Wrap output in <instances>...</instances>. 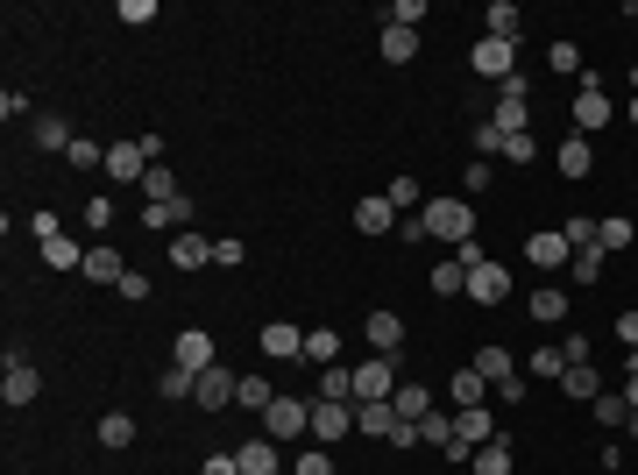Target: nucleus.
Segmentation results:
<instances>
[{"label": "nucleus", "instance_id": "f257e3e1", "mask_svg": "<svg viewBox=\"0 0 638 475\" xmlns=\"http://www.w3.org/2000/svg\"><path fill=\"white\" fill-rule=\"evenodd\" d=\"M426 242H447V249H461V242H475V213H468V199H426Z\"/></svg>", "mask_w": 638, "mask_h": 475}, {"label": "nucleus", "instance_id": "f03ea898", "mask_svg": "<svg viewBox=\"0 0 638 475\" xmlns=\"http://www.w3.org/2000/svg\"><path fill=\"white\" fill-rule=\"evenodd\" d=\"M397 355H376V362H355V405H383V398H397Z\"/></svg>", "mask_w": 638, "mask_h": 475}, {"label": "nucleus", "instance_id": "7ed1b4c3", "mask_svg": "<svg viewBox=\"0 0 638 475\" xmlns=\"http://www.w3.org/2000/svg\"><path fill=\"white\" fill-rule=\"evenodd\" d=\"M490 440H497V412H490V405H468V412H454V447H447L454 461H468L475 447H490Z\"/></svg>", "mask_w": 638, "mask_h": 475}, {"label": "nucleus", "instance_id": "20e7f679", "mask_svg": "<svg viewBox=\"0 0 638 475\" xmlns=\"http://www.w3.org/2000/svg\"><path fill=\"white\" fill-rule=\"evenodd\" d=\"M610 114H617V100L603 93V78H589V71H582V93H575V135L610 128Z\"/></svg>", "mask_w": 638, "mask_h": 475}, {"label": "nucleus", "instance_id": "39448f33", "mask_svg": "<svg viewBox=\"0 0 638 475\" xmlns=\"http://www.w3.org/2000/svg\"><path fill=\"white\" fill-rule=\"evenodd\" d=\"M0 398H8V412L36 405V398H43V369H36L29 355H8V376H0Z\"/></svg>", "mask_w": 638, "mask_h": 475}, {"label": "nucleus", "instance_id": "423d86ee", "mask_svg": "<svg viewBox=\"0 0 638 475\" xmlns=\"http://www.w3.org/2000/svg\"><path fill=\"white\" fill-rule=\"evenodd\" d=\"M263 433L284 447V440H298V433H312V398H277L270 412H263Z\"/></svg>", "mask_w": 638, "mask_h": 475}, {"label": "nucleus", "instance_id": "0eeeda50", "mask_svg": "<svg viewBox=\"0 0 638 475\" xmlns=\"http://www.w3.org/2000/svg\"><path fill=\"white\" fill-rule=\"evenodd\" d=\"M234 383H242V376H234L227 362L199 369V383H192V405H199V412H227V405H234Z\"/></svg>", "mask_w": 638, "mask_h": 475}, {"label": "nucleus", "instance_id": "6e6552de", "mask_svg": "<svg viewBox=\"0 0 638 475\" xmlns=\"http://www.w3.org/2000/svg\"><path fill=\"white\" fill-rule=\"evenodd\" d=\"M348 433H355V405L312 398V440H319V447H334V440H348Z\"/></svg>", "mask_w": 638, "mask_h": 475}, {"label": "nucleus", "instance_id": "1a4fd4ad", "mask_svg": "<svg viewBox=\"0 0 638 475\" xmlns=\"http://www.w3.org/2000/svg\"><path fill=\"white\" fill-rule=\"evenodd\" d=\"M107 178H114V185H142V178H149V149H142V135H128V142L107 149Z\"/></svg>", "mask_w": 638, "mask_h": 475}, {"label": "nucleus", "instance_id": "9d476101", "mask_svg": "<svg viewBox=\"0 0 638 475\" xmlns=\"http://www.w3.org/2000/svg\"><path fill=\"white\" fill-rule=\"evenodd\" d=\"M461 298H468V305H504V298H511V270H504V263H475Z\"/></svg>", "mask_w": 638, "mask_h": 475}, {"label": "nucleus", "instance_id": "9b49d317", "mask_svg": "<svg viewBox=\"0 0 638 475\" xmlns=\"http://www.w3.org/2000/svg\"><path fill=\"white\" fill-rule=\"evenodd\" d=\"M468 64L483 71V78H497V86H504V78H518V43H497V36H483V43L468 50Z\"/></svg>", "mask_w": 638, "mask_h": 475}, {"label": "nucleus", "instance_id": "f8f14e48", "mask_svg": "<svg viewBox=\"0 0 638 475\" xmlns=\"http://www.w3.org/2000/svg\"><path fill=\"white\" fill-rule=\"evenodd\" d=\"M525 263H532V270H561V263H575V249H568L561 227H546V234H532V242H525Z\"/></svg>", "mask_w": 638, "mask_h": 475}, {"label": "nucleus", "instance_id": "ddd939ff", "mask_svg": "<svg viewBox=\"0 0 638 475\" xmlns=\"http://www.w3.org/2000/svg\"><path fill=\"white\" fill-rule=\"evenodd\" d=\"M164 256H171V270H206L213 263V242H206V234H171V242H164Z\"/></svg>", "mask_w": 638, "mask_h": 475}, {"label": "nucleus", "instance_id": "4468645a", "mask_svg": "<svg viewBox=\"0 0 638 475\" xmlns=\"http://www.w3.org/2000/svg\"><path fill=\"white\" fill-rule=\"evenodd\" d=\"M142 220H149V234H185V227H192V199H185V192H178V199H156Z\"/></svg>", "mask_w": 638, "mask_h": 475}, {"label": "nucleus", "instance_id": "2eb2a0df", "mask_svg": "<svg viewBox=\"0 0 638 475\" xmlns=\"http://www.w3.org/2000/svg\"><path fill=\"white\" fill-rule=\"evenodd\" d=\"M362 334H369V348H376V355H397V348H405V320H397V312H369Z\"/></svg>", "mask_w": 638, "mask_h": 475}, {"label": "nucleus", "instance_id": "dca6fc26", "mask_svg": "<svg viewBox=\"0 0 638 475\" xmlns=\"http://www.w3.org/2000/svg\"><path fill=\"white\" fill-rule=\"evenodd\" d=\"M553 164H561V178H575V185H582V178L596 171V142H589V135H568V142H561V156H553Z\"/></svg>", "mask_w": 638, "mask_h": 475}, {"label": "nucleus", "instance_id": "f3484780", "mask_svg": "<svg viewBox=\"0 0 638 475\" xmlns=\"http://www.w3.org/2000/svg\"><path fill=\"white\" fill-rule=\"evenodd\" d=\"M263 355H270V362H298V355H305V334H298L291 320H270V327H263Z\"/></svg>", "mask_w": 638, "mask_h": 475}, {"label": "nucleus", "instance_id": "a211bd4d", "mask_svg": "<svg viewBox=\"0 0 638 475\" xmlns=\"http://www.w3.org/2000/svg\"><path fill=\"white\" fill-rule=\"evenodd\" d=\"M468 369H475V376H483L490 390L518 376V362H511V348H497V341H490V348H475V362H468Z\"/></svg>", "mask_w": 638, "mask_h": 475}, {"label": "nucleus", "instance_id": "6ab92c4d", "mask_svg": "<svg viewBox=\"0 0 638 475\" xmlns=\"http://www.w3.org/2000/svg\"><path fill=\"white\" fill-rule=\"evenodd\" d=\"M355 227H362V234H390V227H397V206H390L383 192H369V199H355Z\"/></svg>", "mask_w": 638, "mask_h": 475}, {"label": "nucleus", "instance_id": "aec40b11", "mask_svg": "<svg viewBox=\"0 0 638 475\" xmlns=\"http://www.w3.org/2000/svg\"><path fill=\"white\" fill-rule=\"evenodd\" d=\"M178 369H192V376L213 369V334H206V327H185V334H178Z\"/></svg>", "mask_w": 638, "mask_h": 475}, {"label": "nucleus", "instance_id": "412c9836", "mask_svg": "<svg viewBox=\"0 0 638 475\" xmlns=\"http://www.w3.org/2000/svg\"><path fill=\"white\" fill-rule=\"evenodd\" d=\"M483 29H490L497 43H518V36H525V15H518V0H490V15H483Z\"/></svg>", "mask_w": 638, "mask_h": 475}, {"label": "nucleus", "instance_id": "4be33fe9", "mask_svg": "<svg viewBox=\"0 0 638 475\" xmlns=\"http://www.w3.org/2000/svg\"><path fill=\"white\" fill-rule=\"evenodd\" d=\"M511 468H518L511 440H490V447H475V454H468V475H511Z\"/></svg>", "mask_w": 638, "mask_h": 475}, {"label": "nucleus", "instance_id": "5701e85b", "mask_svg": "<svg viewBox=\"0 0 638 475\" xmlns=\"http://www.w3.org/2000/svg\"><path fill=\"white\" fill-rule=\"evenodd\" d=\"M234 405H242V412H270V405H277V390H270V376H263V369H249L242 383H234Z\"/></svg>", "mask_w": 638, "mask_h": 475}, {"label": "nucleus", "instance_id": "b1692460", "mask_svg": "<svg viewBox=\"0 0 638 475\" xmlns=\"http://www.w3.org/2000/svg\"><path fill=\"white\" fill-rule=\"evenodd\" d=\"M86 284H121L128 277V263H121V249H86V270H78Z\"/></svg>", "mask_w": 638, "mask_h": 475}, {"label": "nucleus", "instance_id": "393cba45", "mask_svg": "<svg viewBox=\"0 0 638 475\" xmlns=\"http://www.w3.org/2000/svg\"><path fill=\"white\" fill-rule=\"evenodd\" d=\"M234 461H242V475H277V440L256 433V440H242V454H234Z\"/></svg>", "mask_w": 638, "mask_h": 475}, {"label": "nucleus", "instance_id": "a878e982", "mask_svg": "<svg viewBox=\"0 0 638 475\" xmlns=\"http://www.w3.org/2000/svg\"><path fill=\"white\" fill-rule=\"evenodd\" d=\"M412 57H419V29L383 22V64H412Z\"/></svg>", "mask_w": 638, "mask_h": 475}, {"label": "nucleus", "instance_id": "bb28decb", "mask_svg": "<svg viewBox=\"0 0 638 475\" xmlns=\"http://www.w3.org/2000/svg\"><path fill=\"white\" fill-rule=\"evenodd\" d=\"M561 390H568V398H603V376H596V362H568V376H561Z\"/></svg>", "mask_w": 638, "mask_h": 475}, {"label": "nucleus", "instance_id": "cd10ccee", "mask_svg": "<svg viewBox=\"0 0 638 475\" xmlns=\"http://www.w3.org/2000/svg\"><path fill=\"white\" fill-rule=\"evenodd\" d=\"M390 412H397V419H426V412H433V390H426V383H397Z\"/></svg>", "mask_w": 638, "mask_h": 475}, {"label": "nucleus", "instance_id": "c85d7f7f", "mask_svg": "<svg viewBox=\"0 0 638 475\" xmlns=\"http://www.w3.org/2000/svg\"><path fill=\"white\" fill-rule=\"evenodd\" d=\"M355 433H376V440H390V433H397V412H390V398H383V405H355Z\"/></svg>", "mask_w": 638, "mask_h": 475}, {"label": "nucleus", "instance_id": "c756f323", "mask_svg": "<svg viewBox=\"0 0 638 475\" xmlns=\"http://www.w3.org/2000/svg\"><path fill=\"white\" fill-rule=\"evenodd\" d=\"M305 362L334 369V362H341V334H334V327H312V334H305Z\"/></svg>", "mask_w": 638, "mask_h": 475}, {"label": "nucleus", "instance_id": "7c9ffc66", "mask_svg": "<svg viewBox=\"0 0 638 475\" xmlns=\"http://www.w3.org/2000/svg\"><path fill=\"white\" fill-rule=\"evenodd\" d=\"M319 398H341V405H355V369H348V362L319 369Z\"/></svg>", "mask_w": 638, "mask_h": 475}, {"label": "nucleus", "instance_id": "2f4dec72", "mask_svg": "<svg viewBox=\"0 0 638 475\" xmlns=\"http://www.w3.org/2000/svg\"><path fill=\"white\" fill-rule=\"evenodd\" d=\"M43 263L50 270H86V249H78L71 234H57V242H43Z\"/></svg>", "mask_w": 638, "mask_h": 475}, {"label": "nucleus", "instance_id": "473e14b6", "mask_svg": "<svg viewBox=\"0 0 638 475\" xmlns=\"http://www.w3.org/2000/svg\"><path fill=\"white\" fill-rule=\"evenodd\" d=\"M525 312H532V320H546V327H553V320H568V291H532Z\"/></svg>", "mask_w": 638, "mask_h": 475}, {"label": "nucleus", "instance_id": "72a5a7b5", "mask_svg": "<svg viewBox=\"0 0 638 475\" xmlns=\"http://www.w3.org/2000/svg\"><path fill=\"white\" fill-rule=\"evenodd\" d=\"M71 142H78V135H71V128H64L57 114H36V149H57V156H64Z\"/></svg>", "mask_w": 638, "mask_h": 475}, {"label": "nucleus", "instance_id": "f704fd0d", "mask_svg": "<svg viewBox=\"0 0 638 475\" xmlns=\"http://www.w3.org/2000/svg\"><path fill=\"white\" fill-rule=\"evenodd\" d=\"M483 398H490V383L475 376V369H454V405L468 412V405H483Z\"/></svg>", "mask_w": 638, "mask_h": 475}, {"label": "nucleus", "instance_id": "c9c22d12", "mask_svg": "<svg viewBox=\"0 0 638 475\" xmlns=\"http://www.w3.org/2000/svg\"><path fill=\"white\" fill-rule=\"evenodd\" d=\"M461 291H468V270H461V263L447 256V263L433 270V298H461Z\"/></svg>", "mask_w": 638, "mask_h": 475}, {"label": "nucleus", "instance_id": "e433bc0d", "mask_svg": "<svg viewBox=\"0 0 638 475\" xmlns=\"http://www.w3.org/2000/svg\"><path fill=\"white\" fill-rule=\"evenodd\" d=\"M100 447H135V419L128 412H107L100 419Z\"/></svg>", "mask_w": 638, "mask_h": 475}, {"label": "nucleus", "instance_id": "4c0bfd02", "mask_svg": "<svg viewBox=\"0 0 638 475\" xmlns=\"http://www.w3.org/2000/svg\"><path fill=\"white\" fill-rule=\"evenodd\" d=\"M64 156H71V171H107V149H100V142H86V135H78Z\"/></svg>", "mask_w": 638, "mask_h": 475}, {"label": "nucleus", "instance_id": "58836bf2", "mask_svg": "<svg viewBox=\"0 0 638 475\" xmlns=\"http://www.w3.org/2000/svg\"><path fill=\"white\" fill-rule=\"evenodd\" d=\"M192 383H199V376H192V369H178V362H171V369H164V376H156V398H192Z\"/></svg>", "mask_w": 638, "mask_h": 475}, {"label": "nucleus", "instance_id": "ea45409f", "mask_svg": "<svg viewBox=\"0 0 638 475\" xmlns=\"http://www.w3.org/2000/svg\"><path fill=\"white\" fill-rule=\"evenodd\" d=\"M631 220H596V249H631Z\"/></svg>", "mask_w": 638, "mask_h": 475}, {"label": "nucleus", "instance_id": "a19ab883", "mask_svg": "<svg viewBox=\"0 0 638 475\" xmlns=\"http://www.w3.org/2000/svg\"><path fill=\"white\" fill-rule=\"evenodd\" d=\"M525 369H532V376H553V383H561V376H568V355H561V348H539V355H525Z\"/></svg>", "mask_w": 638, "mask_h": 475}, {"label": "nucleus", "instance_id": "79ce46f5", "mask_svg": "<svg viewBox=\"0 0 638 475\" xmlns=\"http://www.w3.org/2000/svg\"><path fill=\"white\" fill-rule=\"evenodd\" d=\"M561 234H568V249H575V256H582V249H596V220H589V213L561 220Z\"/></svg>", "mask_w": 638, "mask_h": 475}, {"label": "nucleus", "instance_id": "37998d69", "mask_svg": "<svg viewBox=\"0 0 638 475\" xmlns=\"http://www.w3.org/2000/svg\"><path fill=\"white\" fill-rule=\"evenodd\" d=\"M589 412H596L603 426H624V419H631V405H624V390H603V398H596Z\"/></svg>", "mask_w": 638, "mask_h": 475}, {"label": "nucleus", "instance_id": "c03bdc74", "mask_svg": "<svg viewBox=\"0 0 638 475\" xmlns=\"http://www.w3.org/2000/svg\"><path fill=\"white\" fill-rule=\"evenodd\" d=\"M383 22H397V29H419V22H426V0H390V8H383Z\"/></svg>", "mask_w": 638, "mask_h": 475}, {"label": "nucleus", "instance_id": "a18cd8bd", "mask_svg": "<svg viewBox=\"0 0 638 475\" xmlns=\"http://www.w3.org/2000/svg\"><path fill=\"white\" fill-rule=\"evenodd\" d=\"M419 440L447 454V447H454V419H433V412H426V419H419Z\"/></svg>", "mask_w": 638, "mask_h": 475}, {"label": "nucleus", "instance_id": "49530a36", "mask_svg": "<svg viewBox=\"0 0 638 475\" xmlns=\"http://www.w3.org/2000/svg\"><path fill=\"white\" fill-rule=\"evenodd\" d=\"M142 192H149V206H156V199H178V178H171L164 164H149V178H142Z\"/></svg>", "mask_w": 638, "mask_h": 475}, {"label": "nucleus", "instance_id": "de8ad7c7", "mask_svg": "<svg viewBox=\"0 0 638 475\" xmlns=\"http://www.w3.org/2000/svg\"><path fill=\"white\" fill-rule=\"evenodd\" d=\"M242 256H249L242 234H220V242H213V263H220V270H242Z\"/></svg>", "mask_w": 638, "mask_h": 475}, {"label": "nucleus", "instance_id": "09e8293b", "mask_svg": "<svg viewBox=\"0 0 638 475\" xmlns=\"http://www.w3.org/2000/svg\"><path fill=\"white\" fill-rule=\"evenodd\" d=\"M468 149H475V164H483V156H504V135H497V128L483 121V128H475V135H468Z\"/></svg>", "mask_w": 638, "mask_h": 475}, {"label": "nucleus", "instance_id": "8fccbe9b", "mask_svg": "<svg viewBox=\"0 0 638 475\" xmlns=\"http://www.w3.org/2000/svg\"><path fill=\"white\" fill-rule=\"evenodd\" d=\"M383 199H390L397 213H412V206H419V185H412V178H390V185H383Z\"/></svg>", "mask_w": 638, "mask_h": 475}, {"label": "nucleus", "instance_id": "3c124183", "mask_svg": "<svg viewBox=\"0 0 638 475\" xmlns=\"http://www.w3.org/2000/svg\"><path fill=\"white\" fill-rule=\"evenodd\" d=\"M546 64L561 71V78H575V71H582V50H575V43H553V50H546Z\"/></svg>", "mask_w": 638, "mask_h": 475}, {"label": "nucleus", "instance_id": "603ef678", "mask_svg": "<svg viewBox=\"0 0 638 475\" xmlns=\"http://www.w3.org/2000/svg\"><path fill=\"white\" fill-rule=\"evenodd\" d=\"M596 277H603V249H582V256H575V284H582V291H589V284H596Z\"/></svg>", "mask_w": 638, "mask_h": 475}, {"label": "nucleus", "instance_id": "864d4df0", "mask_svg": "<svg viewBox=\"0 0 638 475\" xmlns=\"http://www.w3.org/2000/svg\"><path fill=\"white\" fill-rule=\"evenodd\" d=\"M298 475H334V454H327V447H305V454H298Z\"/></svg>", "mask_w": 638, "mask_h": 475}, {"label": "nucleus", "instance_id": "5fc2aeb1", "mask_svg": "<svg viewBox=\"0 0 638 475\" xmlns=\"http://www.w3.org/2000/svg\"><path fill=\"white\" fill-rule=\"evenodd\" d=\"M114 291H121V298H128V305H142V298H149V270H128V277H121V284H114Z\"/></svg>", "mask_w": 638, "mask_h": 475}, {"label": "nucleus", "instance_id": "6e6d98bb", "mask_svg": "<svg viewBox=\"0 0 638 475\" xmlns=\"http://www.w3.org/2000/svg\"><path fill=\"white\" fill-rule=\"evenodd\" d=\"M121 22H128V29H142V22H156V0H121Z\"/></svg>", "mask_w": 638, "mask_h": 475}, {"label": "nucleus", "instance_id": "4d7b16f0", "mask_svg": "<svg viewBox=\"0 0 638 475\" xmlns=\"http://www.w3.org/2000/svg\"><path fill=\"white\" fill-rule=\"evenodd\" d=\"M504 156H511V164H532L539 142H532V135H504Z\"/></svg>", "mask_w": 638, "mask_h": 475}, {"label": "nucleus", "instance_id": "13d9d810", "mask_svg": "<svg viewBox=\"0 0 638 475\" xmlns=\"http://www.w3.org/2000/svg\"><path fill=\"white\" fill-rule=\"evenodd\" d=\"M29 234H36V242H57V234H64V227H57V213L43 206V213H29Z\"/></svg>", "mask_w": 638, "mask_h": 475}, {"label": "nucleus", "instance_id": "bf43d9fd", "mask_svg": "<svg viewBox=\"0 0 638 475\" xmlns=\"http://www.w3.org/2000/svg\"><path fill=\"white\" fill-rule=\"evenodd\" d=\"M397 242H412V249H419V242H426V220H419V213H405V220H397Z\"/></svg>", "mask_w": 638, "mask_h": 475}, {"label": "nucleus", "instance_id": "052dcab7", "mask_svg": "<svg viewBox=\"0 0 638 475\" xmlns=\"http://www.w3.org/2000/svg\"><path fill=\"white\" fill-rule=\"evenodd\" d=\"M107 220H114V199H86V227H93V234H100V227H107Z\"/></svg>", "mask_w": 638, "mask_h": 475}, {"label": "nucleus", "instance_id": "680f3d73", "mask_svg": "<svg viewBox=\"0 0 638 475\" xmlns=\"http://www.w3.org/2000/svg\"><path fill=\"white\" fill-rule=\"evenodd\" d=\"M617 341H624V348L638 355V312H617Z\"/></svg>", "mask_w": 638, "mask_h": 475}, {"label": "nucleus", "instance_id": "e2e57ef3", "mask_svg": "<svg viewBox=\"0 0 638 475\" xmlns=\"http://www.w3.org/2000/svg\"><path fill=\"white\" fill-rule=\"evenodd\" d=\"M199 475H242V461H234V454H206V468Z\"/></svg>", "mask_w": 638, "mask_h": 475}, {"label": "nucleus", "instance_id": "0e129e2a", "mask_svg": "<svg viewBox=\"0 0 638 475\" xmlns=\"http://www.w3.org/2000/svg\"><path fill=\"white\" fill-rule=\"evenodd\" d=\"M624 433H631V440H638V412H631V419H624Z\"/></svg>", "mask_w": 638, "mask_h": 475}, {"label": "nucleus", "instance_id": "69168bd1", "mask_svg": "<svg viewBox=\"0 0 638 475\" xmlns=\"http://www.w3.org/2000/svg\"><path fill=\"white\" fill-rule=\"evenodd\" d=\"M631 128H638V86H631Z\"/></svg>", "mask_w": 638, "mask_h": 475}]
</instances>
